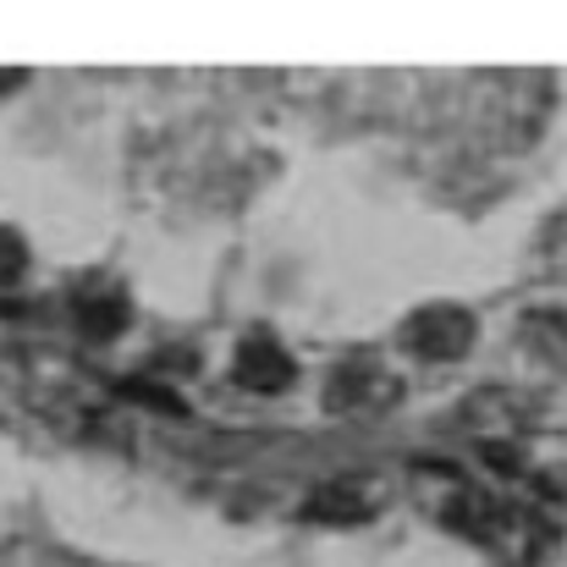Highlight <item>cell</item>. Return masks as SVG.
Here are the masks:
<instances>
[{
    "label": "cell",
    "mask_w": 567,
    "mask_h": 567,
    "mask_svg": "<svg viewBox=\"0 0 567 567\" xmlns=\"http://www.w3.org/2000/svg\"><path fill=\"white\" fill-rule=\"evenodd\" d=\"M22 259H28L22 237H17L11 226H0V276H17V270H22Z\"/></svg>",
    "instance_id": "4"
},
{
    "label": "cell",
    "mask_w": 567,
    "mask_h": 567,
    "mask_svg": "<svg viewBox=\"0 0 567 567\" xmlns=\"http://www.w3.org/2000/svg\"><path fill=\"white\" fill-rule=\"evenodd\" d=\"M413 342H419L424 353H435V359H452V353H463V342H468V320L452 315V309H435V315H424V320L413 326Z\"/></svg>",
    "instance_id": "1"
},
{
    "label": "cell",
    "mask_w": 567,
    "mask_h": 567,
    "mask_svg": "<svg viewBox=\"0 0 567 567\" xmlns=\"http://www.w3.org/2000/svg\"><path fill=\"white\" fill-rule=\"evenodd\" d=\"M237 375H243V385H254V391H276V385H287V380H292V364H287L270 342H248V348H243Z\"/></svg>",
    "instance_id": "2"
},
{
    "label": "cell",
    "mask_w": 567,
    "mask_h": 567,
    "mask_svg": "<svg viewBox=\"0 0 567 567\" xmlns=\"http://www.w3.org/2000/svg\"><path fill=\"white\" fill-rule=\"evenodd\" d=\"M122 320H127V309H122L116 298H94V303H83V309H78V326H83L89 337H100V342H105V337H116V331H122Z\"/></svg>",
    "instance_id": "3"
}]
</instances>
